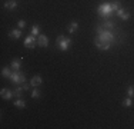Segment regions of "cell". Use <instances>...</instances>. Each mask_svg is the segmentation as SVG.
I'll list each match as a JSON object with an SVG mask.
<instances>
[{
  "label": "cell",
  "instance_id": "6da1fadb",
  "mask_svg": "<svg viewBox=\"0 0 134 129\" xmlns=\"http://www.w3.org/2000/svg\"><path fill=\"white\" fill-rule=\"evenodd\" d=\"M96 30H97V37L101 39V40L108 42V43H113V42L116 40V36L111 33V30H106V29H103L101 26H98Z\"/></svg>",
  "mask_w": 134,
  "mask_h": 129
},
{
  "label": "cell",
  "instance_id": "7a4b0ae2",
  "mask_svg": "<svg viewBox=\"0 0 134 129\" xmlns=\"http://www.w3.org/2000/svg\"><path fill=\"white\" fill-rule=\"evenodd\" d=\"M97 12H98V16L104 19H108L113 16V9H111V3H101L100 6L97 7Z\"/></svg>",
  "mask_w": 134,
  "mask_h": 129
},
{
  "label": "cell",
  "instance_id": "3957f363",
  "mask_svg": "<svg viewBox=\"0 0 134 129\" xmlns=\"http://www.w3.org/2000/svg\"><path fill=\"white\" fill-rule=\"evenodd\" d=\"M56 44L59 46V49L62 52H66V50H69L70 44H71V39L63 36V34H60V36L57 37V40H56Z\"/></svg>",
  "mask_w": 134,
  "mask_h": 129
},
{
  "label": "cell",
  "instance_id": "277c9868",
  "mask_svg": "<svg viewBox=\"0 0 134 129\" xmlns=\"http://www.w3.org/2000/svg\"><path fill=\"white\" fill-rule=\"evenodd\" d=\"M9 79H10L14 85H19V83H24L26 76H24V73H21L20 70H14V72H12V75Z\"/></svg>",
  "mask_w": 134,
  "mask_h": 129
},
{
  "label": "cell",
  "instance_id": "5b68a950",
  "mask_svg": "<svg viewBox=\"0 0 134 129\" xmlns=\"http://www.w3.org/2000/svg\"><path fill=\"white\" fill-rule=\"evenodd\" d=\"M94 43H96V46H97L98 50H108V49L111 47V43L104 42V40H101V39H98V37H96Z\"/></svg>",
  "mask_w": 134,
  "mask_h": 129
},
{
  "label": "cell",
  "instance_id": "8992f818",
  "mask_svg": "<svg viewBox=\"0 0 134 129\" xmlns=\"http://www.w3.org/2000/svg\"><path fill=\"white\" fill-rule=\"evenodd\" d=\"M36 36H33V34H29V36L26 37V40H24V46L29 47V49H34L36 47Z\"/></svg>",
  "mask_w": 134,
  "mask_h": 129
},
{
  "label": "cell",
  "instance_id": "52a82bcc",
  "mask_svg": "<svg viewBox=\"0 0 134 129\" xmlns=\"http://www.w3.org/2000/svg\"><path fill=\"white\" fill-rule=\"evenodd\" d=\"M37 44L41 47H47L49 46V37H47L46 34H40V36L37 37Z\"/></svg>",
  "mask_w": 134,
  "mask_h": 129
},
{
  "label": "cell",
  "instance_id": "ba28073f",
  "mask_svg": "<svg viewBox=\"0 0 134 129\" xmlns=\"http://www.w3.org/2000/svg\"><path fill=\"white\" fill-rule=\"evenodd\" d=\"M30 85H31V86H34V88H37V86L43 85V77H41L40 75L33 76V77H31V80H30Z\"/></svg>",
  "mask_w": 134,
  "mask_h": 129
},
{
  "label": "cell",
  "instance_id": "9c48e42d",
  "mask_svg": "<svg viewBox=\"0 0 134 129\" xmlns=\"http://www.w3.org/2000/svg\"><path fill=\"white\" fill-rule=\"evenodd\" d=\"M0 95H2V98L4 99V101H9V99L13 98V92H12V90H9L7 88H3L2 92H0Z\"/></svg>",
  "mask_w": 134,
  "mask_h": 129
},
{
  "label": "cell",
  "instance_id": "30bf717a",
  "mask_svg": "<svg viewBox=\"0 0 134 129\" xmlns=\"http://www.w3.org/2000/svg\"><path fill=\"white\" fill-rule=\"evenodd\" d=\"M116 14L119 16L120 19H123V20H129V19H130V13L127 10H124V9H121V7L116 12Z\"/></svg>",
  "mask_w": 134,
  "mask_h": 129
},
{
  "label": "cell",
  "instance_id": "8fae6325",
  "mask_svg": "<svg viewBox=\"0 0 134 129\" xmlns=\"http://www.w3.org/2000/svg\"><path fill=\"white\" fill-rule=\"evenodd\" d=\"M21 29H14V30H12V32H9V37H12V39H20L21 37Z\"/></svg>",
  "mask_w": 134,
  "mask_h": 129
},
{
  "label": "cell",
  "instance_id": "7c38bea8",
  "mask_svg": "<svg viewBox=\"0 0 134 129\" xmlns=\"http://www.w3.org/2000/svg\"><path fill=\"white\" fill-rule=\"evenodd\" d=\"M4 7L9 9V10H14V9L17 7V2H16V0H7V2L4 3Z\"/></svg>",
  "mask_w": 134,
  "mask_h": 129
},
{
  "label": "cell",
  "instance_id": "4fadbf2b",
  "mask_svg": "<svg viewBox=\"0 0 134 129\" xmlns=\"http://www.w3.org/2000/svg\"><path fill=\"white\" fill-rule=\"evenodd\" d=\"M10 67L13 70H19V69H20V67H21V57H20V59H14L13 62H12V66Z\"/></svg>",
  "mask_w": 134,
  "mask_h": 129
},
{
  "label": "cell",
  "instance_id": "5bb4252c",
  "mask_svg": "<svg viewBox=\"0 0 134 129\" xmlns=\"http://www.w3.org/2000/svg\"><path fill=\"white\" fill-rule=\"evenodd\" d=\"M23 86H17V88L14 89L13 92V96H16V98H21V95H23Z\"/></svg>",
  "mask_w": 134,
  "mask_h": 129
},
{
  "label": "cell",
  "instance_id": "9a60e30c",
  "mask_svg": "<svg viewBox=\"0 0 134 129\" xmlns=\"http://www.w3.org/2000/svg\"><path fill=\"white\" fill-rule=\"evenodd\" d=\"M14 106H16V108H19V109H24V108H26V103H24L23 99L17 98V101L14 102Z\"/></svg>",
  "mask_w": 134,
  "mask_h": 129
},
{
  "label": "cell",
  "instance_id": "2e32d148",
  "mask_svg": "<svg viewBox=\"0 0 134 129\" xmlns=\"http://www.w3.org/2000/svg\"><path fill=\"white\" fill-rule=\"evenodd\" d=\"M101 27L106 29V30H111V29L114 27V23H113V22H110V20H106L103 24H101Z\"/></svg>",
  "mask_w": 134,
  "mask_h": 129
},
{
  "label": "cell",
  "instance_id": "e0dca14e",
  "mask_svg": "<svg viewBox=\"0 0 134 129\" xmlns=\"http://www.w3.org/2000/svg\"><path fill=\"white\" fill-rule=\"evenodd\" d=\"M77 29H79V23L77 22H71L70 26H69V33H74Z\"/></svg>",
  "mask_w": 134,
  "mask_h": 129
},
{
  "label": "cell",
  "instance_id": "ac0fdd59",
  "mask_svg": "<svg viewBox=\"0 0 134 129\" xmlns=\"http://www.w3.org/2000/svg\"><path fill=\"white\" fill-rule=\"evenodd\" d=\"M30 34H33V36H40V29H39V26L34 24L33 27H31V30H30Z\"/></svg>",
  "mask_w": 134,
  "mask_h": 129
},
{
  "label": "cell",
  "instance_id": "d6986e66",
  "mask_svg": "<svg viewBox=\"0 0 134 129\" xmlns=\"http://www.w3.org/2000/svg\"><path fill=\"white\" fill-rule=\"evenodd\" d=\"M131 105H133V99L130 98V96H127V98L123 101V106H124V108H130Z\"/></svg>",
  "mask_w": 134,
  "mask_h": 129
},
{
  "label": "cell",
  "instance_id": "ffe728a7",
  "mask_svg": "<svg viewBox=\"0 0 134 129\" xmlns=\"http://www.w3.org/2000/svg\"><path fill=\"white\" fill-rule=\"evenodd\" d=\"M10 69H12V67H10ZM10 69H9V67H3V69H2V76L3 77H10V75H12Z\"/></svg>",
  "mask_w": 134,
  "mask_h": 129
},
{
  "label": "cell",
  "instance_id": "44dd1931",
  "mask_svg": "<svg viewBox=\"0 0 134 129\" xmlns=\"http://www.w3.org/2000/svg\"><path fill=\"white\" fill-rule=\"evenodd\" d=\"M120 7H121L120 2H113V3H111V9H113V12H117Z\"/></svg>",
  "mask_w": 134,
  "mask_h": 129
},
{
  "label": "cell",
  "instance_id": "7402d4cb",
  "mask_svg": "<svg viewBox=\"0 0 134 129\" xmlns=\"http://www.w3.org/2000/svg\"><path fill=\"white\" fill-rule=\"evenodd\" d=\"M39 96H40V90H39V89H34V90H31V98L37 99Z\"/></svg>",
  "mask_w": 134,
  "mask_h": 129
},
{
  "label": "cell",
  "instance_id": "603a6c76",
  "mask_svg": "<svg viewBox=\"0 0 134 129\" xmlns=\"http://www.w3.org/2000/svg\"><path fill=\"white\" fill-rule=\"evenodd\" d=\"M127 96H130V98L134 96V86H129V89H127Z\"/></svg>",
  "mask_w": 134,
  "mask_h": 129
},
{
  "label": "cell",
  "instance_id": "cb8c5ba5",
  "mask_svg": "<svg viewBox=\"0 0 134 129\" xmlns=\"http://www.w3.org/2000/svg\"><path fill=\"white\" fill-rule=\"evenodd\" d=\"M17 26H19V29H23L24 26H26V22H24V20H19L17 22Z\"/></svg>",
  "mask_w": 134,
  "mask_h": 129
},
{
  "label": "cell",
  "instance_id": "d4e9b609",
  "mask_svg": "<svg viewBox=\"0 0 134 129\" xmlns=\"http://www.w3.org/2000/svg\"><path fill=\"white\" fill-rule=\"evenodd\" d=\"M29 88H30V86H29L27 83H23V89H24V90H29Z\"/></svg>",
  "mask_w": 134,
  "mask_h": 129
}]
</instances>
